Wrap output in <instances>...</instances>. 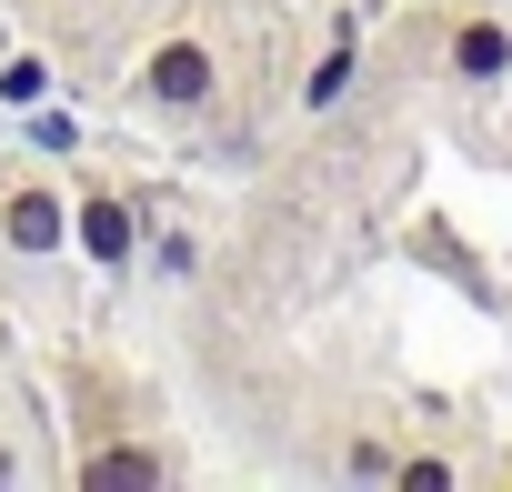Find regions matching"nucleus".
Segmentation results:
<instances>
[{
  "mask_svg": "<svg viewBox=\"0 0 512 492\" xmlns=\"http://www.w3.org/2000/svg\"><path fill=\"white\" fill-rule=\"evenodd\" d=\"M141 101L171 111V121L211 111V101H221V41H211V31H171V41H151V61H141Z\"/></svg>",
  "mask_w": 512,
  "mask_h": 492,
  "instance_id": "f257e3e1",
  "label": "nucleus"
},
{
  "mask_svg": "<svg viewBox=\"0 0 512 492\" xmlns=\"http://www.w3.org/2000/svg\"><path fill=\"white\" fill-rule=\"evenodd\" d=\"M0 252H21V262L71 252V191L51 171H0Z\"/></svg>",
  "mask_w": 512,
  "mask_h": 492,
  "instance_id": "f03ea898",
  "label": "nucleus"
},
{
  "mask_svg": "<svg viewBox=\"0 0 512 492\" xmlns=\"http://www.w3.org/2000/svg\"><path fill=\"white\" fill-rule=\"evenodd\" d=\"M442 71H452L462 91L512 81V21H502V0H462V21L442 31Z\"/></svg>",
  "mask_w": 512,
  "mask_h": 492,
  "instance_id": "7ed1b4c3",
  "label": "nucleus"
},
{
  "mask_svg": "<svg viewBox=\"0 0 512 492\" xmlns=\"http://www.w3.org/2000/svg\"><path fill=\"white\" fill-rule=\"evenodd\" d=\"M71 241H81L101 272H121V262H131V241H141V201H131V191H111V181L71 191Z\"/></svg>",
  "mask_w": 512,
  "mask_h": 492,
  "instance_id": "20e7f679",
  "label": "nucleus"
},
{
  "mask_svg": "<svg viewBox=\"0 0 512 492\" xmlns=\"http://www.w3.org/2000/svg\"><path fill=\"white\" fill-rule=\"evenodd\" d=\"M352 71H362V31L342 21V31L322 41V61H312V81H302V111H332V101L352 91Z\"/></svg>",
  "mask_w": 512,
  "mask_h": 492,
  "instance_id": "39448f33",
  "label": "nucleus"
},
{
  "mask_svg": "<svg viewBox=\"0 0 512 492\" xmlns=\"http://www.w3.org/2000/svg\"><path fill=\"white\" fill-rule=\"evenodd\" d=\"M161 472H171V462H161L151 442H121V452H91L81 482H91V492H121V482H161Z\"/></svg>",
  "mask_w": 512,
  "mask_h": 492,
  "instance_id": "423d86ee",
  "label": "nucleus"
},
{
  "mask_svg": "<svg viewBox=\"0 0 512 492\" xmlns=\"http://www.w3.org/2000/svg\"><path fill=\"white\" fill-rule=\"evenodd\" d=\"M21 141H31V151H41V161H71V151H81V121H71V111H51V101H41V111H31V121H21Z\"/></svg>",
  "mask_w": 512,
  "mask_h": 492,
  "instance_id": "0eeeda50",
  "label": "nucleus"
},
{
  "mask_svg": "<svg viewBox=\"0 0 512 492\" xmlns=\"http://www.w3.org/2000/svg\"><path fill=\"white\" fill-rule=\"evenodd\" d=\"M51 91V71H41V51H11V61H0V101H11V111H31Z\"/></svg>",
  "mask_w": 512,
  "mask_h": 492,
  "instance_id": "6e6552de",
  "label": "nucleus"
},
{
  "mask_svg": "<svg viewBox=\"0 0 512 492\" xmlns=\"http://www.w3.org/2000/svg\"><path fill=\"white\" fill-rule=\"evenodd\" d=\"M392 462H402V452H392L382 432H362V442L342 452V472H352V482H392Z\"/></svg>",
  "mask_w": 512,
  "mask_h": 492,
  "instance_id": "1a4fd4ad",
  "label": "nucleus"
},
{
  "mask_svg": "<svg viewBox=\"0 0 512 492\" xmlns=\"http://www.w3.org/2000/svg\"><path fill=\"white\" fill-rule=\"evenodd\" d=\"M392 482H412V492H442V482H452V462H442V452H412V462H392Z\"/></svg>",
  "mask_w": 512,
  "mask_h": 492,
  "instance_id": "9d476101",
  "label": "nucleus"
},
{
  "mask_svg": "<svg viewBox=\"0 0 512 492\" xmlns=\"http://www.w3.org/2000/svg\"><path fill=\"white\" fill-rule=\"evenodd\" d=\"M11 472H21V462H11V452H0V482H11Z\"/></svg>",
  "mask_w": 512,
  "mask_h": 492,
  "instance_id": "9b49d317",
  "label": "nucleus"
}]
</instances>
